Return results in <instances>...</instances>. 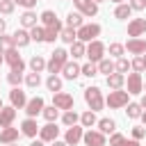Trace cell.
<instances>
[{"label": "cell", "instance_id": "1", "mask_svg": "<svg viewBox=\"0 0 146 146\" xmlns=\"http://www.w3.org/2000/svg\"><path fill=\"white\" fill-rule=\"evenodd\" d=\"M68 62V52L64 50V48H55V52L50 55V59L46 62V68H48V73L50 75H57L62 68H64V64Z\"/></svg>", "mask_w": 146, "mask_h": 146}, {"label": "cell", "instance_id": "2", "mask_svg": "<svg viewBox=\"0 0 146 146\" xmlns=\"http://www.w3.org/2000/svg\"><path fill=\"white\" fill-rule=\"evenodd\" d=\"M84 103L89 105V110H91V112L103 110V105H105L103 91H100L98 87H87V89H84Z\"/></svg>", "mask_w": 146, "mask_h": 146}, {"label": "cell", "instance_id": "3", "mask_svg": "<svg viewBox=\"0 0 146 146\" xmlns=\"http://www.w3.org/2000/svg\"><path fill=\"white\" fill-rule=\"evenodd\" d=\"M128 91H123V89H110V94H107V98H105V105L110 107V110H119V107H125L128 105Z\"/></svg>", "mask_w": 146, "mask_h": 146}, {"label": "cell", "instance_id": "4", "mask_svg": "<svg viewBox=\"0 0 146 146\" xmlns=\"http://www.w3.org/2000/svg\"><path fill=\"white\" fill-rule=\"evenodd\" d=\"M75 34H78V41H82V43L96 41V36L100 34V25H98V23H87V25L78 27V30H75Z\"/></svg>", "mask_w": 146, "mask_h": 146}, {"label": "cell", "instance_id": "5", "mask_svg": "<svg viewBox=\"0 0 146 146\" xmlns=\"http://www.w3.org/2000/svg\"><path fill=\"white\" fill-rule=\"evenodd\" d=\"M84 55L89 57V62H91V64H98V62L105 57V43H103V41H98V39H96V41H89V43H87V52H84Z\"/></svg>", "mask_w": 146, "mask_h": 146}, {"label": "cell", "instance_id": "6", "mask_svg": "<svg viewBox=\"0 0 146 146\" xmlns=\"http://www.w3.org/2000/svg\"><path fill=\"white\" fill-rule=\"evenodd\" d=\"M125 84H128V94H141L144 91V80H141V73H128L125 78Z\"/></svg>", "mask_w": 146, "mask_h": 146}, {"label": "cell", "instance_id": "7", "mask_svg": "<svg viewBox=\"0 0 146 146\" xmlns=\"http://www.w3.org/2000/svg\"><path fill=\"white\" fill-rule=\"evenodd\" d=\"M52 105L57 107V110H73V96L71 94H66V91H57L55 96H52Z\"/></svg>", "mask_w": 146, "mask_h": 146}, {"label": "cell", "instance_id": "8", "mask_svg": "<svg viewBox=\"0 0 146 146\" xmlns=\"http://www.w3.org/2000/svg\"><path fill=\"white\" fill-rule=\"evenodd\" d=\"M130 55H144L146 52V39L144 36H135V39H128V43L123 46Z\"/></svg>", "mask_w": 146, "mask_h": 146}, {"label": "cell", "instance_id": "9", "mask_svg": "<svg viewBox=\"0 0 146 146\" xmlns=\"http://www.w3.org/2000/svg\"><path fill=\"white\" fill-rule=\"evenodd\" d=\"M146 34V18H132L128 23V36L135 39V36H144Z\"/></svg>", "mask_w": 146, "mask_h": 146}, {"label": "cell", "instance_id": "10", "mask_svg": "<svg viewBox=\"0 0 146 146\" xmlns=\"http://www.w3.org/2000/svg\"><path fill=\"white\" fill-rule=\"evenodd\" d=\"M73 5L82 16H96L98 14V5L94 0H73Z\"/></svg>", "mask_w": 146, "mask_h": 146}, {"label": "cell", "instance_id": "11", "mask_svg": "<svg viewBox=\"0 0 146 146\" xmlns=\"http://www.w3.org/2000/svg\"><path fill=\"white\" fill-rule=\"evenodd\" d=\"M2 57H5V62H7L11 68H16V71H25V62L21 59V55H18V50H16V48L7 50Z\"/></svg>", "mask_w": 146, "mask_h": 146}, {"label": "cell", "instance_id": "12", "mask_svg": "<svg viewBox=\"0 0 146 146\" xmlns=\"http://www.w3.org/2000/svg\"><path fill=\"white\" fill-rule=\"evenodd\" d=\"M43 98L41 96H34V98H30L27 100V105H25V112H27V119H34L36 114H41L43 112Z\"/></svg>", "mask_w": 146, "mask_h": 146}, {"label": "cell", "instance_id": "13", "mask_svg": "<svg viewBox=\"0 0 146 146\" xmlns=\"http://www.w3.org/2000/svg\"><path fill=\"white\" fill-rule=\"evenodd\" d=\"M82 139H84L87 146H105V135L100 130H87L82 135Z\"/></svg>", "mask_w": 146, "mask_h": 146}, {"label": "cell", "instance_id": "14", "mask_svg": "<svg viewBox=\"0 0 146 146\" xmlns=\"http://www.w3.org/2000/svg\"><path fill=\"white\" fill-rule=\"evenodd\" d=\"M9 100H11V107H16V110H23V107L27 105V96H25V91H21L18 87H14V89L9 91Z\"/></svg>", "mask_w": 146, "mask_h": 146}, {"label": "cell", "instance_id": "15", "mask_svg": "<svg viewBox=\"0 0 146 146\" xmlns=\"http://www.w3.org/2000/svg\"><path fill=\"white\" fill-rule=\"evenodd\" d=\"M39 137H41V141H55L59 137V128L55 123H46L43 128H39Z\"/></svg>", "mask_w": 146, "mask_h": 146}, {"label": "cell", "instance_id": "16", "mask_svg": "<svg viewBox=\"0 0 146 146\" xmlns=\"http://www.w3.org/2000/svg\"><path fill=\"white\" fill-rule=\"evenodd\" d=\"M82 128L80 125H71L68 130H66V135H64V141H66V146H75L80 139H82Z\"/></svg>", "mask_w": 146, "mask_h": 146}, {"label": "cell", "instance_id": "17", "mask_svg": "<svg viewBox=\"0 0 146 146\" xmlns=\"http://www.w3.org/2000/svg\"><path fill=\"white\" fill-rule=\"evenodd\" d=\"M14 119H16V107H2L0 110V128H9L11 123H14Z\"/></svg>", "mask_w": 146, "mask_h": 146}, {"label": "cell", "instance_id": "18", "mask_svg": "<svg viewBox=\"0 0 146 146\" xmlns=\"http://www.w3.org/2000/svg\"><path fill=\"white\" fill-rule=\"evenodd\" d=\"M18 135H21L18 128H11V125L9 128H2L0 130V141L2 144H16L18 141Z\"/></svg>", "mask_w": 146, "mask_h": 146}, {"label": "cell", "instance_id": "19", "mask_svg": "<svg viewBox=\"0 0 146 146\" xmlns=\"http://www.w3.org/2000/svg\"><path fill=\"white\" fill-rule=\"evenodd\" d=\"M62 75L66 78V80H75L78 75H80V64L73 59V62H66L64 64V68H62Z\"/></svg>", "mask_w": 146, "mask_h": 146}, {"label": "cell", "instance_id": "20", "mask_svg": "<svg viewBox=\"0 0 146 146\" xmlns=\"http://www.w3.org/2000/svg\"><path fill=\"white\" fill-rule=\"evenodd\" d=\"M41 23H43V27H62V23L57 21V14L52 9H46L41 14Z\"/></svg>", "mask_w": 146, "mask_h": 146}, {"label": "cell", "instance_id": "21", "mask_svg": "<svg viewBox=\"0 0 146 146\" xmlns=\"http://www.w3.org/2000/svg\"><path fill=\"white\" fill-rule=\"evenodd\" d=\"M11 39H14V48H16V46H18V48H25V46L32 41L27 30H16V32L11 34Z\"/></svg>", "mask_w": 146, "mask_h": 146}, {"label": "cell", "instance_id": "22", "mask_svg": "<svg viewBox=\"0 0 146 146\" xmlns=\"http://www.w3.org/2000/svg\"><path fill=\"white\" fill-rule=\"evenodd\" d=\"M36 132H39V125H36L34 119H25V121L21 123V135H25V137H36Z\"/></svg>", "mask_w": 146, "mask_h": 146}, {"label": "cell", "instance_id": "23", "mask_svg": "<svg viewBox=\"0 0 146 146\" xmlns=\"http://www.w3.org/2000/svg\"><path fill=\"white\" fill-rule=\"evenodd\" d=\"M123 84H125V75L123 73H110L107 75V87L110 89H123Z\"/></svg>", "mask_w": 146, "mask_h": 146}, {"label": "cell", "instance_id": "24", "mask_svg": "<svg viewBox=\"0 0 146 146\" xmlns=\"http://www.w3.org/2000/svg\"><path fill=\"white\" fill-rule=\"evenodd\" d=\"M21 25H23V30H32L36 25V14L32 9H25L23 16H21Z\"/></svg>", "mask_w": 146, "mask_h": 146}, {"label": "cell", "instance_id": "25", "mask_svg": "<svg viewBox=\"0 0 146 146\" xmlns=\"http://www.w3.org/2000/svg\"><path fill=\"white\" fill-rule=\"evenodd\" d=\"M82 25H84V21H82V14H80V11H68V14H66V27L78 30V27H82Z\"/></svg>", "mask_w": 146, "mask_h": 146}, {"label": "cell", "instance_id": "26", "mask_svg": "<svg viewBox=\"0 0 146 146\" xmlns=\"http://www.w3.org/2000/svg\"><path fill=\"white\" fill-rule=\"evenodd\" d=\"M130 14H132V9H130L128 2H121V5H116V9H114V18H119V21H128Z\"/></svg>", "mask_w": 146, "mask_h": 146}, {"label": "cell", "instance_id": "27", "mask_svg": "<svg viewBox=\"0 0 146 146\" xmlns=\"http://www.w3.org/2000/svg\"><path fill=\"white\" fill-rule=\"evenodd\" d=\"M64 27V25H62ZM62 27H43V41L46 43H55V39H59Z\"/></svg>", "mask_w": 146, "mask_h": 146}, {"label": "cell", "instance_id": "28", "mask_svg": "<svg viewBox=\"0 0 146 146\" xmlns=\"http://www.w3.org/2000/svg\"><path fill=\"white\" fill-rule=\"evenodd\" d=\"M84 52H87V46H84L82 41H73V43H71V52H68V55H71L73 59L84 57Z\"/></svg>", "mask_w": 146, "mask_h": 146}, {"label": "cell", "instance_id": "29", "mask_svg": "<svg viewBox=\"0 0 146 146\" xmlns=\"http://www.w3.org/2000/svg\"><path fill=\"white\" fill-rule=\"evenodd\" d=\"M98 130H100L103 135H112V132L116 130L114 119H100V121H98Z\"/></svg>", "mask_w": 146, "mask_h": 146}, {"label": "cell", "instance_id": "30", "mask_svg": "<svg viewBox=\"0 0 146 146\" xmlns=\"http://www.w3.org/2000/svg\"><path fill=\"white\" fill-rule=\"evenodd\" d=\"M59 39L64 41V43H73V41H78V34H75V30L73 27H62V32H59Z\"/></svg>", "mask_w": 146, "mask_h": 146}, {"label": "cell", "instance_id": "31", "mask_svg": "<svg viewBox=\"0 0 146 146\" xmlns=\"http://www.w3.org/2000/svg\"><path fill=\"white\" fill-rule=\"evenodd\" d=\"M96 68H98V73L110 75V73H114V62H112V59H107V57H103V59L96 64Z\"/></svg>", "mask_w": 146, "mask_h": 146}, {"label": "cell", "instance_id": "32", "mask_svg": "<svg viewBox=\"0 0 146 146\" xmlns=\"http://www.w3.org/2000/svg\"><path fill=\"white\" fill-rule=\"evenodd\" d=\"M46 87H48V91H52V94L62 91V78H59V75H48Z\"/></svg>", "mask_w": 146, "mask_h": 146}, {"label": "cell", "instance_id": "33", "mask_svg": "<svg viewBox=\"0 0 146 146\" xmlns=\"http://www.w3.org/2000/svg\"><path fill=\"white\" fill-rule=\"evenodd\" d=\"M30 68H32V73H41V71L46 68V59H43L41 55H34V57L30 59Z\"/></svg>", "mask_w": 146, "mask_h": 146}, {"label": "cell", "instance_id": "34", "mask_svg": "<svg viewBox=\"0 0 146 146\" xmlns=\"http://www.w3.org/2000/svg\"><path fill=\"white\" fill-rule=\"evenodd\" d=\"M62 121H64V125H78V121H80V116H78V112L75 110H66L64 112V116H62Z\"/></svg>", "mask_w": 146, "mask_h": 146}, {"label": "cell", "instance_id": "35", "mask_svg": "<svg viewBox=\"0 0 146 146\" xmlns=\"http://www.w3.org/2000/svg\"><path fill=\"white\" fill-rule=\"evenodd\" d=\"M80 123H82L84 128H91L94 123H98V121H96V112H91V110L82 112V114H80Z\"/></svg>", "mask_w": 146, "mask_h": 146}, {"label": "cell", "instance_id": "36", "mask_svg": "<svg viewBox=\"0 0 146 146\" xmlns=\"http://www.w3.org/2000/svg\"><path fill=\"white\" fill-rule=\"evenodd\" d=\"M125 107H128V110H125V114H128V119H139V116H141V112H144L139 103H128Z\"/></svg>", "mask_w": 146, "mask_h": 146}, {"label": "cell", "instance_id": "37", "mask_svg": "<svg viewBox=\"0 0 146 146\" xmlns=\"http://www.w3.org/2000/svg\"><path fill=\"white\" fill-rule=\"evenodd\" d=\"M7 82H9L11 87H18V84L23 82V71H16V68H11V71H9V75H7Z\"/></svg>", "mask_w": 146, "mask_h": 146}, {"label": "cell", "instance_id": "38", "mask_svg": "<svg viewBox=\"0 0 146 146\" xmlns=\"http://www.w3.org/2000/svg\"><path fill=\"white\" fill-rule=\"evenodd\" d=\"M43 119L48 121V123H52V121H57V116H59V110L55 107V105H50V107H43Z\"/></svg>", "mask_w": 146, "mask_h": 146}, {"label": "cell", "instance_id": "39", "mask_svg": "<svg viewBox=\"0 0 146 146\" xmlns=\"http://www.w3.org/2000/svg\"><path fill=\"white\" fill-rule=\"evenodd\" d=\"M80 75H87V78H94V75H98V68H96V64H91V62L82 64V66H80Z\"/></svg>", "mask_w": 146, "mask_h": 146}, {"label": "cell", "instance_id": "40", "mask_svg": "<svg viewBox=\"0 0 146 146\" xmlns=\"http://www.w3.org/2000/svg\"><path fill=\"white\" fill-rule=\"evenodd\" d=\"M114 71H116V73H123V75H125V73L130 71V62H128L125 57H119V59H116V64H114Z\"/></svg>", "mask_w": 146, "mask_h": 146}, {"label": "cell", "instance_id": "41", "mask_svg": "<svg viewBox=\"0 0 146 146\" xmlns=\"http://www.w3.org/2000/svg\"><path fill=\"white\" fill-rule=\"evenodd\" d=\"M14 48V39L11 36H7V34H0V52L5 55L7 50H11Z\"/></svg>", "mask_w": 146, "mask_h": 146}, {"label": "cell", "instance_id": "42", "mask_svg": "<svg viewBox=\"0 0 146 146\" xmlns=\"http://www.w3.org/2000/svg\"><path fill=\"white\" fill-rule=\"evenodd\" d=\"M105 50H110V55L112 57H123V52H125V48H123V43H110V48H105Z\"/></svg>", "mask_w": 146, "mask_h": 146}, {"label": "cell", "instance_id": "43", "mask_svg": "<svg viewBox=\"0 0 146 146\" xmlns=\"http://www.w3.org/2000/svg\"><path fill=\"white\" fill-rule=\"evenodd\" d=\"M130 68H132L135 73H141V71L146 68V62H144V57H141V55H137V57L130 62Z\"/></svg>", "mask_w": 146, "mask_h": 146}, {"label": "cell", "instance_id": "44", "mask_svg": "<svg viewBox=\"0 0 146 146\" xmlns=\"http://www.w3.org/2000/svg\"><path fill=\"white\" fill-rule=\"evenodd\" d=\"M25 84L32 87V89L39 87V84H41V75H39V73H27V75H25Z\"/></svg>", "mask_w": 146, "mask_h": 146}, {"label": "cell", "instance_id": "45", "mask_svg": "<svg viewBox=\"0 0 146 146\" xmlns=\"http://www.w3.org/2000/svg\"><path fill=\"white\" fill-rule=\"evenodd\" d=\"M30 39H32V41H39V43H41V41H43V27L34 25V27L30 30Z\"/></svg>", "mask_w": 146, "mask_h": 146}, {"label": "cell", "instance_id": "46", "mask_svg": "<svg viewBox=\"0 0 146 146\" xmlns=\"http://www.w3.org/2000/svg\"><path fill=\"white\" fill-rule=\"evenodd\" d=\"M14 7H16V5H14V0H0V14H5V16H7V14H11V11H14Z\"/></svg>", "mask_w": 146, "mask_h": 146}, {"label": "cell", "instance_id": "47", "mask_svg": "<svg viewBox=\"0 0 146 146\" xmlns=\"http://www.w3.org/2000/svg\"><path fill=\"white\" fill-rule=\"evenodd\" d=\"M144 137H146V128H144V125H135V128H132V139L139 141V139H144Z\"/></svg>", "mask_w": 146, "mask_h": 146}, {"label": "cell", "instance_id": "48", "mask_svg": "<svg viewBox=\"0 0 146 146\" xmlns=\"http://www.w3.org/2000/svg\"><path fill=\"white\" fill-rule=\"evenodd\" d=\"M128 5H130L132 11H144V9H146V0H130Z\"/></svg>", "mask_w": 146, "mask_h": 146}, {"label": "cell", "instance_id": "49", "mask_svg": "<svg viewBox=\"0 0 146 146\" xmlns=\"http://www.w3.org/2000/svg\"><path fill=\"white\" fill-rule=\"evenodd\" d=\"M36 2H39V0H14V5H21V7H25V9L36 7Z\"/></svg>", "mask_w": 146, "mask_h": 146}, {"label": "cell", "instance_id": "50", "mask_svg": "<svg viewBox=\"0 0 146 146\" xmlns=\"http://www.w3.org/2000/svg\"><path fill=\"white\" fill-rule=\"evenodd\" d=\"M123 141V135L121 132H112V137H110V146H119Z\"/></svg>", "mask_w": 146, "mask_h": 146}, {"label": "cell", "instance_id": "51", "mask_svg": "<svg viewBox=\"0 0 146 146\" xmlns=\"http://www.w3.org/2000/svg\"><path fill=\"white\" fill-rule=\"evenodd\" d=\"M119 146H139V141H137V139H125V137H123V141H121Z\"/></svg>", "mask_w": 146, "mask_h": 146}, {"label": "cell", "instance_id": "52", "mask_svg": "<svg viewBox=\"0 0 146 146\" xmlns=\"http://www.w3.org/2000/svg\"><path fill=\"white\" fill-rule=\"evenodd\" d=\"M5 30H7V21L0 18V34H5Z\"/></svg>", "mask_w": 146, "mask_h": 146}, {"label": "cell", "instance_id": "53", "mask_svg": "<svg viewBox=\"0 0 146 146\" xmlns=\"http://www.w3.org/2000/svg\"><path fill=\"white\" fill-rule=\"evenodd\" d=\"M139 105H141V110H146V94L141 96V100H139Z\"/></svg>", "mask_w": 146, "mask_h": 146}, {"label": "cell", "instance_id": "54", "mask_svg": "<svg viewBox=\"0 0 146 146\" xmlns=\"http://www.w3.org/2000/svg\"><path fill=\"white\" fill-rule=\"evenodd\" d=\"M50 146H66V141H57L55 139V141H50Z\"/></svg>", "mask_w": 146, "mask_h": 146}, {"label": "cell", "instance_id": "55", "mask_svg": "<svg viewBox=\"0 0 146 146\" xmlns=\"http://www.w3.org/2000/svg\"><path fill=\"white\" fill-rule=\"evenodd\" d=\"M30 146H43V141H41V139H39V141H32V144H30Z\"/></svg>", "mask_w": 146, "mask_h": 146}, {"label": "cell", "instance_id": "56", "mask_svg": "<svg viewBox=\"0 0 146 146\" xmlns=\"http://www.w3.org/2000/svg\"><path fill=\"white\" fill-rule=\"evenodd\" d=\"M141 121H144V125H146V112H141V116H139Z\"/></svg>", "mask_w": 146, "mask_h": 146}, {"label": "cell", "instance_id": "57", "mask_svg": "<svg viewBox=\"0 0 146 146\" xmlns=\"http://www.w3.org/2000/svg\"><path fill=\"white\" fill-rule=\"evenodd\" d=\"M2 62H5V57H2V52H0V64H2Z\"/></svg>", "mask_w": 146, "mask_h": 146}, {"label": "cell", "instance_id": "58", "mask_svg": "<svg viewBox=\"0 0 146 146\" xmlns=\"http://www.w3.org/2000/svg\"><path fill=\"white\" fill-rule=\"evenodd\" d=\"M112 2H116V5H121V2H123V0H112Z\"/></svg>", "mask_w": 146, "mask_h": 146}, {"label": "cell", "instance_id": "59", "mask_svg": "<svg viewBox=\"0 0 146 146\" xmlns=\"http://www.w3.org/2000/svg\"><path fill=\"white\" fill-rule=\"evenodd\" d=\"M7 146H18V144H7Z\"/></svg>", "mask_w": 146, "mask_h": 146}, {"label": "cell", "instance_id": "60", "mask_svg": "<svg viewBox=\"0 0 146 146\" xmlns=\"http://www.w3.org/2000/svg\"><path fill=\"white\" fill-rule=\"evenodd\" d=\"M2 107H5V105H2V100H0V110H2Z\"/></svg>", "mask_w": 146, "mask_h": 146}, {"label": "cell", "instance_id": "61", "mask_svg": "<svg viewBox=\"0 0 146 146\" xmlns=\"http://www.w3.org/2000/svg\"><path fill=\"white\" fill-rule=\"evenodd\" d=\"M141 57H144V62H146V52H144V55H141Z\"/></svg>", "mask_w": 146, "mask_h": 146}, {"label": "cell", "instance_id": "62", "mask_svg": "<svg viewBox=\"0 0 146 146\" xmlns=\"http://www.w3.org/2000/svg\"><path fill=\"white\" fill-rule=\"evenodd\" d=\"M94 2H96V5H98V2H103V0H94Z\"/></svg>", "mask_w": 146, "mask_h": 146}, {"label": "cell", "instance_id": "63", "mask_svg": "<svg viewBox=\"0 0 146 146\" xmlns=\"http://www.w3.org/2000/svg\"><path fill=\"white\" fill-rule=\"evenodd\" d=\"M144 91H146V82H144Z\"/></svg>", "mask_w": 146, "mask_h": 146}]
</instances>
